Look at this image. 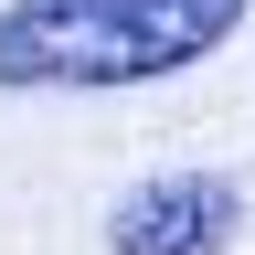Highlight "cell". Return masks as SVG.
<instances>
[{"label": "cell", "instance_id": "1", "mask_svg": "<svg viewBox=\"0 0 255 255\" xmlns=\"http://www.w3.org/2000/svg\"><path fill=\"white\" fill-rule=\"evenodd\" d=\"M255 0H0V85H159L245 32Z\"/></svg>", "mask_w": 255, "mask_h": 255}, {"label": "cell", "instance_id": "2", "mask_svg": "<svg viewBox=\"0 0 255 255\" xmlns=\"http://www.w3.org/2000/svg\"><path fill=\"white\" fill-rule=\"evenodd\" d=\"M234 234H245V191L223 170H159L117 191L107 213V255H223Z\"/></svg>", "mask_w": 255, "mask_h": 255}]
</instances>
